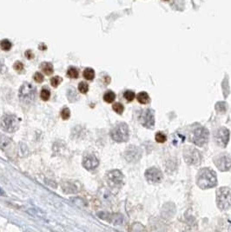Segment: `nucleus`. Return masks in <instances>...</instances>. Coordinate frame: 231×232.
Masks as SVG:
<instances>
[{
  "mask_svg": "<svg viewBox=\"0 0 231 232\" xmlns=\"http://www.w3.org/2000/svg\"><path fill=\"white\" fill-rule=\"evenodd\" d=\"M25 56L27 57V58H29V59H31V58H33V57H34V55L32 54V52H31V50H27V51L25 52Z\"/></svg>",
  "mask_w": 231,
  "mask_h": 232,
  "instance_id": "33",
  "label": "nucleus"
},
{
  "mask_svg": "<svg viewBox=\"0 0 231 232\" xmlns=\"http://www.w3.org/2000/svg\"><path fill=\"white\" fill-rule=\"evenodd\" d=\"M166 140H167V137H166L163 133H162V132H157V133L156 134V141L157 143H164Z\"/></svg>",
  "mask_w": 231,
  "mask_h": 232,
  "instance_id": "28",
  "label": "nucleus"
},
{
  "mask_svg": "<svg viewBox=\"0 0 231 232\" xmlns=\"http://www.w3.org/2000/svg\"><path fill=\"white\" fill-rule=\"evenodd\" d=\"M125 158L130 162H135L141 158V151L136 146H129L125 152Z\"/></svg>",
  "mask_w": 231,
  "mask_h": 232,
  "instance_id": "14",
  "label": "nucleus"
},
{
  "mask_svg": "<svg viewBox=\"0 0 231 232\" xmlns=\"http://www.w3.org/2000/svg\"><path fill=\"white\" fill-rule=\"evenodd\" d=\"M185 162L190 165H198L202 162V155L200 151L194 147H186L183 151Z\"/></svg>",
  "mask_w": 231,
  "mask_h": 232,
  "instance_id": "5",
  "label": "nucleus"
},
{
  "mask_svg": "<svg viewBox=\"0 0 231 232\" xmlns=\"http://www.w3.org/2000/svg\"><path fill=\"white\" fill-rule=\"evenodd\" d=\"M69 116H70V111L68 108H64L62 111H61V117L64 120H67L69 119Z\"/></svg>",
  "mask_w": 231,
  "mask_h": 232,
  "instance_id": "30",
  "label": "nucleus"
},
{
  "mask_svg": "<svg viewBox=\"0 0 231 232\" xmlns=\"http://www.w3.org/2000/svg\"><path fill=\"white\" fill-rule=\"evenodd\" d=\"M40 69L45 72L46 75H50L53 73V65L50 63L48 62H44L40 64Z\"/></svg>",
  "mask_w": 231,
  "mask_h": 232,
  "instance_id": "16",
  "label": "nucleus"
},
{
  "mask_svg": "<svg viewBox=\"0 0 231 232\" xmlns=\"http://www.w3.org/2000/svg\"><path fill=\"white\" fill-rule=\"evenodd\" d=\"M78 90H79V91L81 93L85 94V93L88 92V91H89V86H88V84L85 82H81L79 83V85H78Z\"/></svg>",
  "mask_w": 231,
  "mask_h": 232,
  "instance_id": "27",
  "label": "nucleus"
},
{
  "mask_svg": "<svg viewBox=\"0 0 231 232\" xmlns=\"http://www.w3.org/2000/svg\"><path fill=\"white\" fill-rule=\"evenodd\" d=\"M111 138L117 143H124L129 139V127L126 124L121 123L116 125L110 131Z\"/></svg>",
  "mask_w": 231,
  "mask_h": 232,
  "instance_id": "3",
  "label": "nucleus"
},
{
  "mask_svg": "<svg viewBox=\"0 0 231 232\" xmlns=\"http://www.w3.org/2000/svg\"><path fill=\"white\" fill-rule=\"evenodd\" d=\"M197 185L202 190L213 188L217 184V178L216 172L209 168L202 169L197 175Z\"/></svg>",
  "mask_w": 231,
  "mask_h": 232,
  "instance_id": "1",
  "label": "nucleus"
},
{
  "mask_svg": "<svg viewBox=\"0 0 231 232\" xmlns=\"http://www.w3.org/2000/svg\"><path fill=\"white\" fill-rule=\"evenodd\" d=\"M67 76L69 77L70 78H77L78 77V71L76 68L71 67L67 71Z\"/></svg>",
  "mask_w": 231,
  "mask_h": 232,
  "instance_id": "23",
  "label": "nucleus"
},
{
  "mask_svg": "<svg viewBox=\"0 0 231 232\" xmlns=\"http://www.w3.org/2000/svg\"><path fill=\"white\" fill-rule=\"evenodd\" d=\"M2 67H3V64H2V63L0 62V71L2 70Z\"/></svg>",
  "mask_w": 231,
  "mask_h": 232,
  "instance_id": "34",
  "label": "nucleus"
},
{
  "mask_svg": "<svg viewBox=\"0 0 231 232\" xmlns=\"http://www.w3.org/2000/svg\"><path fill=\"white\" fill-rule=\"evenodd\" d=\"M216 203L220 209H227L231 206V190L228 187H221L216 191Z\"/></svg>",
  "mask_w": 231,
  "mask_h": 232,
  "instance_id": "2",
  "label": "nucleus"
},
{
  "mask_svg": "<svg viewBox=\"0 0 231 232\" xmlns=\"http://www.w3.org/2000/svg\"><path fill=\"white\" fill-rule=\"evenodd\" d=\"M3 194H4V192H3V190L0 189V195H3Z\"/></svg>",
  "mask_w": 231,
  "mask_h": 232,
  "instance_id": "35",
  "label": "nucleus"
},
{
  "mask_svg": "<svg viewBox=\"0 0 231 232\" xmlns=\"http://www.w3.org/2000/svg\"><path fill=\"white\" fill-rule=\"evenodd\" d=\"M61 82H62V78L58 76H56V77H54L50 79V83L53 87H58Z\"/></svg>",
  "mask_w": 231,
  "mask_h": 232,
  "instance_id": "29",
  "label": "nucleus"
},
{
  "mask_svg": "<svg viewBox=\"0 0 231 232\" xmlns=\"http://www.w3.org/2000/svg\"><path fill=\"white\" fill-rule=\"evenodd\" d=\"M227 107H228V105L225 102H218L216 105V110L220 113H223L227 111Z\"/></svg>",
  "mask_w": 231,
  "mask_h": 232,
  "instance_id": "21",
  "label": "nucleus"
},
{
  "mask_svg": "<svg viewBox=\"0 0 231 232\" xmlns=\"http://www.w3.org/2000/svg\"><path fill=\"white\" fill-rule=\"evenodd\" d=\"M50 97V91H48L47 89H43V90L41 91V93H40V97H41L42 100H44V101H47V100H49Z\"/></svg>",
  "mask_w": 231,
  "mask_h": 232,
  "instance_id": "26",
  "label": "nucleus"
},
{
  "mask_svg": "<svg viewBox=\"0 0 231 232\" xmlns=\"http://www.w3.org/2000/svg\"><path fill=\"white\" fill-rule=\"evenodd\" d=\"M83 77L87 80H93L95 78V71L91 68H87L83 71Z\"/></svg>",
  "mask_w": 231,
  "mask_h": 232,
  "instance_id": "18",
  "label": "nucleus"
},
{
  "mask_svg": "<svg viewBox=\"0 0 231 232\" xmlns=\"http://www.w3.org/2000/svg\"><path fill=\"white\" fill-rule=\"evenodd\" d=\"M222 91H223L224 97H227L229 96V94H230V86H229L228 77H226L224 78V80L222 81Z\"/></svg>",
  "mask_w": 231,
  "mask_h": 232,
  "instance_id": "19",
  "label": "nucleus"
},
{
  "mask_svg": "<svg viewBox=\"0 0 231 232\" xmlns=\"http://www.w3.org/2000/svg\"><path fill=\"white\" fill-rule=\"evenodd\" d=\"M34 79L37 83H42L44 81V76L40 72H36L34 75Z\"/></svg>",
  "mask_w": 231,
  "mask_h": 232,
  "instance_id": "31",
  "label": "nucleus"
},
{
  "mask_svg": "<svg viewBox=\"0 0 231 232\" xmlns=\"http://www.w3.org/2000/svg\"><path fill=\"white\" fill-rule=\"evenodd\" d=\"M164 1H168V0H164Z\"/></svg>",
  "mask_w": 231,
  "mask_h": 232,
  "instance_id": "36",
  "label": "nucleus"
},
{
  "mask_svg": "<svg viewBox=\"0 0 231 232\" xmlns=\"http://www.w3.org/2000/svg\"><path fill=\"white\" fill-rule=\"evenodd\" d=\"M36 89L31 83H25L19 90V98L24 104H31L34 101Z\"/></svg>",
  "mask_w": 231,
  "mask_h": 232,
  "instance_id": "4",
  "label": "nucleus"
},
{
  "mask_svg": "<svg viewBox=\"0 0 231 232\" xmlns=\"http://www.w3.org/2000/svg\"><path fill=\"white\" fill-rule=\"evenodd\" d=\"M107 181L113 188H118L124 184V175L118 170H113L107 174Z\"/></svg>",
  "mask_w": 231,
  "mask_h": 232,
  "instance_id": "10",
  "label": "nucleus"
},
{
  "mask_svg": "<svg viewBox=\"0 0 231 232\" xmlns=\"http://www.w3.org/2000/svg\"><path fill=\"white\" fill-rule=\"evenodd\" d=\"M13 67H14V69L17 70V71H21V70L23 69V64H22L21 62H19V61H17V62L14 64Z\"/></svg>",
  "mask_w": 231,
  "mask_h": 232,
  "instance_id": "32",
  "label": "nucleus"
},
{
  "mask_svg": "<svg viewBox=\"0 0 231 232\" xmlns=\"http://www.w3.org/2000/svg\"><path fill=\"white\" fill-rule=\"evenodd\" d=\"M155 112L153 110L147 109L143 111L140 116V122L143 126L148 129H152L155 125Z\"/></svg>",
  "mask_w": 231,
  "mask_h": 232,
  "instance_id": "11",
  "label": "nucleus"
},
{
  "mask_svg": "<svg viewBox=\"0 0 231 232\" xmlns=\"http://www.w3.org/2000/svg\"><path fill=\"white\" fill-rule=\"evenodd\" d=\"M208 130L204 127L196 128L191 135L192 142L197 146H203L208 140Z\"/></svg>",
  "mask_w": 231,
  "mask_h": 232,
  "instance_id": "6",
  "label": "nucleus"
},
{
  "mask_svg": "<svg viewBox=\"0 0 231 232\" xmlns=\"http://www.w3.org/2000/svg\"><path fill=\"white\" fill-rule=\"evenodd\" d=\"M116 98L115 93L111 91H109L104 95V100L107 103H112Z\"/></svg>",
  "mask_w": 231,
  "mask_h": 232,
  "instance_id": "20",
  "label": "nucleus"
},
{
  "mask_svg": "<svg viewBox=\"0 0 231 232\" xmlns=\"http://www.w3.org/2000/svg\"><path fill=\"white\" fill-rule=\"evenodd\" d=\"M1 128L6 132H14L19 126V120L17 116L13 115H5L1 120Z\"/></svg>",
  "mask_w": 231,
  "mask_h": 232,
  "instance_id": "7",
  "label": "nucleus"
},
{
  "mask_svg": "<svg viewBox=\"0 0 231 232\" xmlns=\"http://www.w3.org/2000/svg\"><path fill=\"white\" fill-rule=\"evenodd\" d=\"M230 132L227 128L221 127L218 130L216 131L214 135V139L219 146L224 148L227 146L230 141Z\"/></svg>",
  "mask_w": 231,
  "mask_h": 232,
  "instance_id": "9",
  "label": "nucleus"
},
{
  "mask_svg": "<svg viewBox=\"0 0 231 232\" xmlns=\"http://www.w3.org/2000/svg\"><path fill=\"white\" fill-rule=\"evenodd\" d=\"M99 164V161L94 155H86L83 159V165L88 171L95 170Z\"/></svg>",
  "mask_w": 231,
  "mask_h": 232,
  "instance_id": "13",
  "label": "nucleus"
},
{
  "mask_svg": "<svg viewBox=\"0 0 231 232\" xmlns=\"http://www.w3.org/2000/svg\"><path fill=\"white\" fill-rule=\"evenodd\" d=\"M137 98L139 103L143 104V105H146V104H148L150 102V97H149L148 93L145 92V91L139 92Z\"/></svg>",
  "mask_w": 231,
  "mask_h": 232,
  "instance_id": "17",
  "label": "nucleus"
},
{
  "mask_svg": "<svg viewBox=\"0 0 231 232\" xmlns=\"http://www.w3.org/2000/svg\"><path fill=\"white\" fill-rule=\"evenodd\" d=\"M214 162L221 171H227L231 168V156L227 153H221L214 158Z\"/></svg>",
  "mask_w": 231,
  "mask_h": 232,
  "instance_id": "8",
  "label": "nucleus"
},
{
  "mask_svg": "<svg viewBox=\"0 0 231 232\" xmlns=\"http://www.w3.org/2000/svg\"><path fill=\"white\" fill-rule=\"evenodd\" d=\"M61 186H62V188H63V190L65 193H75V192L78 191L77 184L71 183L70 181L66 182V183H63Z\"/></svg>",
  "mask_w": 231,
  "mask_h": 232,
  "instance_id": "15",
  "label": "nucleus"
},
{
  "mask_svg": "<svg viewBox=\"0 0 231 232\" xmlns=\"http://www.w3.org/2000/svg\"><path fill=\"white\" fill-rule=\"evenodd\" d=\"M0 47L4 50H9L12 48V43L7 39H4L0 42Z\"/></svg>",
  "mask_w": 231,
  "mask_h": 232,
  "instance_id": "22",
  "label": "nucleus"
},
{
  "mask_svg": "<svg viewBox=\"0 0 231 232\" xmlns=\"http://www.w3.org/2000/svg\"><path fill=\"white\" fill-rule=\"evenodd\" d=\"M112 108H113L114 111L116 112L117 114H122V113L124 112V105H122V104H120V103H116V104H114L113 106H112Z\"/></svg>",
  "mask_w": 231,
  "mask_h": 232,
  "instance_id": "24",
  "label": "nucleus"
},
{
  "mask_svg": "<svg viewBox=\"0 0 231 232\" xmlns=\"http://www.w3.org/2000/svg\"><path fill=\"white\" fill-rule=\"evenodd\" d=\"M145 178L150 184H159L162 179V171L155 167L150 168L145 171Z\"/></svg>",
  "mask_w": 231,
  "mask_h": 232,
  "instance_id": "12",
  "label": "nucleus"
},
{
  "mask_svg": "<svg viewBox=\"0 0 231 232\" xmlns=\"http://www.w3.org/2000/svg\"><path fill=\"white\" fill-rule=\"evenodd\" d=\"M124 97L128 102H131L135 98V93L132 91H126L124 93Z\"/></svg>",
  "mask_w": 231,
  "mask_h": 232,
  "instance_id": "25",
  "label": "nucleus"
}]
</instances>
